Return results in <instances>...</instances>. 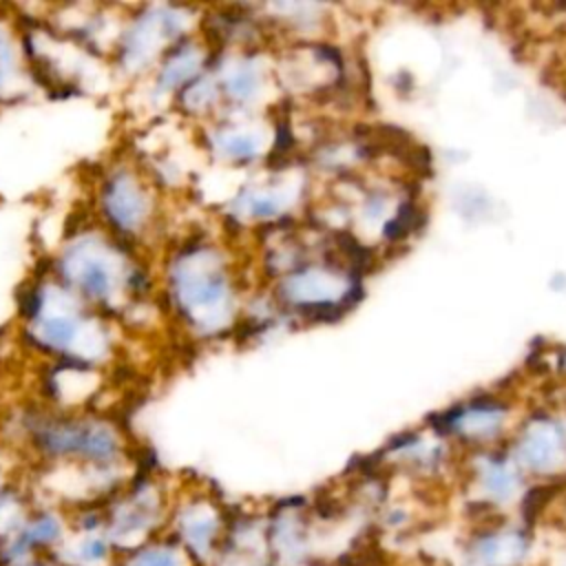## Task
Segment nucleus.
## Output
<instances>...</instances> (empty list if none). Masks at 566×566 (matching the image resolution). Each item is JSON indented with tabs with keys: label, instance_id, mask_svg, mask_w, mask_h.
Returning <instances> with one entry per match:
<instances>
[{
	"label": "nucleus",
	"instance_id": "1",
	"mask_svg": "<svg viewBox=\"0 0 566 566\" xmlns=\"http://www.w3.org/2000/svg\"><path fill=\"white\" fill-rule=\"evenodd\" d=\"M44 268L88 307L119 323L122 329L139 312L159 305L150 256L111 237L88 212L84 223L73 226L62 237Z\"/></svg>",
	"mask_w": 566,
	"mask_h": 566
},
{
	"label": "nucleus",
	"instance_id": "2",
	"mask_svg": "<svg viewBox=\"0 0 566 566\" xmlns=\"http://www.w3.org/2000/svg\"><path fill=\"white\" fill-rule=\"evenodd\" d=\"M18 321V338L42 363L113 369L122 356V325L88 307L46 268L22 287Z\"/></svg>",
	"mask_w": 566,
	"mask_h": 566
},
{
	"label": "nucleus",
	"instance_id": "3",
	"mask_svg": "<svg viewBox=\"0 0 566 566\" xmlns=\"http://www.w3.org/2000/svg\"><path fill=\"white\" fill-rule=\"evenodd\" d=\"M13 422L15 449L31 467L137 469L128 431L108 409L64 411L33 400Z\"/></svg>",
	"mask_w": 566,
	"mask_h": 566
},
{
	"label": "nucleus",
	"instance_id": "4",
	"mask_svg": "<svg viewBox=\"0 0 566 566\" xmlns=\"http://www.w3.org/2000/svg\"><path fill=\"white\" fill-rule=\"evenodd\" d=\"M88 214L111 237L150 256L164 228L161 188L133 153H122L95 172Z\"/></svg>",
	"mask_w": 566,
	"mask_h": 566
},
{
	"label": "nucleus",
	"instance_id": "5",
	"mask_svg": "<svg viewBox=\"0 0 566 566\" xmlns=\"http://www.w3.org/2000/svg\"><path fill=\"white\" fill-rule=\"evenodd\" d=\"M186 33L179 7L139 4L126 18L111 53V71L130 82H144L161 55Z\"/></svg>",
	"mask_w": 566,
	"mask_h": 566
},
{
	"label": "nucleus",
	"instance_id": "6",
	"mask_svg": "<svg viewBox=\"0 0 566 566\" xmlns=\"http://www.w3.org/2000/svg\"><path fill=\"white\" fill-rule=\"evenodd\" d=\"M203 73V57L192 35L177 40L144 80L148 97H175L186 84Z\"/></svg>",
	"mask_w": 566,
	"mask_h": 566
},
{
	"label": "nucleus",
	"instance_id": "7",
	"mask_svg": "<svg viewBox=\"0 0 566 566\" xmlns=\"http://www.w3.org/2000/svg\"><path fill=\"white\" fill-rule=\"evenodd\" d=\"M31 88L35 84L24 60L20 22L0 13V106L22 99Z\"/></svg>",
	"mask_w": 566,
	"mask_h": 566
},
{
	"label": "nucleus",
	"instance_id": "8",
	"mask_svg": "<svg viewBox=\"0 0 566 566\" xmlns=\"http://www.w3.org/2000/svg\"><path fill=\"white\" fill-rule=\"evenodd\" d=\"M217 146L221 153H226L228 157H234V159H245L254 150V144L245 135H239V133H221L217 137Z\"/></svg>",
	"mask_w": 566,
	"mask_h": 566
}]
</instances>
